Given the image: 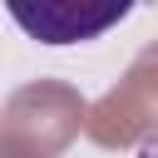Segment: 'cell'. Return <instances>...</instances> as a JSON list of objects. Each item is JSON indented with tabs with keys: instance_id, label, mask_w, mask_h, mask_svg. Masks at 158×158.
Masks as SVG:
<instances>
[{
	"instance_id": "6da1fadb",
	"label": "cell",
	"mask_w": 158,
	"mask_h": 158,
	"mask_svg": "<svg viewBox=\"0 0 158 158\" xmlns=\"http://www.w3.org/2000/svg\"><path fill=\"white\" fill-rule=\"evenodd\" d=\"M84 104L64 84H30L0 114V158H54L74 128Z\"/></svg>"
},
{
	"instance_id": "7a4b0ae2",
	"label": "cell",
	"mask_w": 158,
	"mask_h": 158,
	"mask_svg": "<svg viewBox=\"0 0 158 158\" xmlns=\"http://www.w3.org/2000/svg\"><path fill=\"white\" fill-rule=\"evenodd\" d=\"M10 15L44 44H74V40H94L104 35L109 25H118L128 15V5H104V10H89V5H10Z\"/></svg>"
}]
</instances>
